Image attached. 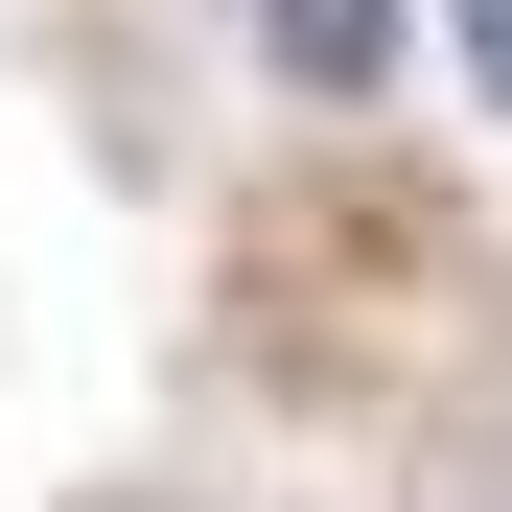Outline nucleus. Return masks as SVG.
<instances>
[{"label": "nucleus", "mask_w": 512, "mask_h": 512, "mask_svg": "<svg viewBox=\"0 0 512 512\" xmlns=\"http://www.w3.org/2000/svg\"><path fill=\"white\" fill-rule=\"evenodd\" d=\"M233 47L280 94H396V0H233Z\"/></svg>", "instance_id": "f257e3e1"}, {"label": "nucleus", "mask_w": 512, "mask_h": 512, "mask_svg": "<svg viewBox=\"0 0 512 512\" xmlns=\"http://www.w3.org/2000/svg\"><path fill=\"white\" fill-rule=\"evenodd\" d=\"M443 24H466V94L512 117V0H443Z\"/></svg>", "instance_id": "f03ea898"}]
</instances>
